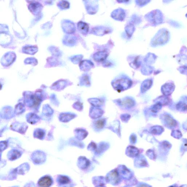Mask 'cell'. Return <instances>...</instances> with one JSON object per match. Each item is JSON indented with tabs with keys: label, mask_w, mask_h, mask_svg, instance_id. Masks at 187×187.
Returning a JSON list of instances; mask_svg holds the SVG:
<instances>
[{
	"label": "cell",
	"mask_w": 187,
	"mask_h": 187,
	"mask_svg": "<svg viewBox=\"0 0 187 187\" xmlns=\"http://www.w3.org/2000/svg\"><path fill=\"white\" fill-rule=\"evenodd\" d=\"M174 89V86L172 84H165L162 87V92L165 95H170Z\"/></svg>",
	"instance_id": "8992f818"
},
{
	"label": "cell",
	"mask_w": 187,
	"mask_h": 187,
	"mask_svg": "<svg viewBox=\"0 0 187 187\" xmlns=\"http://www.w3.org/2000/svg\"><path fill=\"white\" fill-rule=\"evenodd\" d=\"M58 182L60 184H65L69 183L70 182V180L66 176H60L58 178Z\"/></svg>",
	"instance_id": "4fadbf2b"
},
{
	"label": "cell",
	"mask_w": 187,
	"mask_h": 187,
	"mask_svg": "<svg viewBox=\"0 0 187 187\" xmlns=\"http://www.w3.org/2000/svg\"><path fill=\"white\" fill-rule=\"evenodd\" d=\"M162 127H154L152 128V132L155 135L159 134V133H161L163 132V129H162Z\"/></svg>",
	"instance_id": "ac0fdd59"
},
{
	"label": "cell",
	"mask_w": 187,
	"mask_h": 187,
	"mask_svg": "<svg viewBox=\"0 0 187 187\" xmlns=\"http://www.w3.org/2000/svg\"><path fill=\"white\" fill-rule=\"evenodd\" d=\"M23 109H24V106L22 104L17 105V106L16 107V110H17L18 113H21L23 112Z\"/></svg>",
	"instance_id": "7402d4cb"
},
{
	"label": "cell",
	"mask_w": 187,
	"mask_h": 187,
	"mask_svg": "<svg viewBox=\"0 0 187 187\" xmlns=\"http://www.w3.org/2000/svg\"><path fill=\"white\" fill-rule=\"evenodd\" d=\"M21 154V153L17 150H11L8 153V158L9 160H14L20 157Z\"/></svg>",
	"instance_id": "52a82bcc"
},
{
	"label": "cell",
	"mask_w": 187,
	"mask_h": 187,
	"mask_svg": "<svg viewBox=\"0 0 187 187\" xmlns=\"http://www.w3.org/2000/svg\"><path fill=\"white\" fill-rule=\"evenodd\" d=\"M62 27L64 31L68 33H72L75 31L74 24L69 20L63 21L62 24Z\"/></svg>",
	"instance_id": "5b68a950"
},
{
	"label": "cell",
	"mask_w": 187,
	"mask_h": 187,
	"mask_svg": "<svg viewBox=\"0 0 187 187\" xmlns=\"http://www.w3.org/2000/svg\"><path fill=\"white\" fill-rule=\"evenodd\" d=\"M104 55L105 54L103 52H98L97 54H95V55L94 56L95 59L96 61L97 60L98 61H100L104 58L105 57Z\"/></svg>",
	"instance_id": "e0dca14e"
},
{
	"label": "cell",
	"mask_w": 187,
	"mask_h": 187,
	"mask_svg": "<svg viewBox=\"0 0 187 187\" xmlns=\"http://www.w3.org/2000/svg\"><path fill=\"white\" fill-rule=\"evenodd\" d=\"M164 123L166 126L170 128H174L177 126V123L170 116L164 114L162 117Z\"/></svg>",
	"instance_id": "7a4b0ae2"
},
{
	"label": "cell",
	"mask_w": 187,
	"mask_h": 187,
	"mask_svg": "<svg viewBox=\"0 0 187 187\" xmlns=\"http://www.w3.org/2000/svg\"><path fill=\"white\" fill-rule=\"evenodd\" d=\"M162 104L159 102H157L152 107V111L154 113H156L161 109Z\"/></svg>",
	"instance_id": "2e32d148"
},
{
	"label": "cell",
	"mask_w": 187,
	"mask_h": 187,
	"mask_svg": "<svg viewBox=\"0 0 187 187\" xmlns=\"http://www.w3.org/2000/svg\"><path fill=\"white\" fill-rule=\"evenodd\" d=\"M138 187H150L148 185H146V184H141Z\"/></svg>",
	"instance_id": "cb8c5ba5"
},
{
	"label": "cell",
	"mask_w": 187,
	"mask_h": 187,
	"mask_svg": "<svg viewBox=\"0 0 187 187\" xmlns=\"http://www.w3.org/2000/svg\"><path fill=\"white\" fill-rule=\"evenodd\" d=\"M186 104L183 102H180L177 105V109L179 110H183L185 111L186 110Z\"/></svg>",
	"instance_id": "9a60e30c"
},
{
	"label": "cell",
	"mask_w": 187,
	"mask_h": 187,
	"mask_svg": "<svg viewBox=\"0 0 187 187\" xmlns=\"http://www.w3.org/2000/svg\"><path fill=\"white\" fill-rule=\"evenodd\" d=\"M58 6L63 9H67L69 7V3L67 1H62L60 2Z\"/></svg>",
	"instance_id": "d6986e66"
},
{
	"label": "cell",
	"mask_w": 187,
	"mask_h": 187,
	"mask_svg": "<svg viewBox=\"0 0 187 187\" xmlns=\"http://www.w3.org/2000/svg\"><path fill=\"white\" fill-rule=\"evenodd\" d=\"M53 183V181L50 176H45L39 180L38 185L40 187H49Z\"/></svg>",
	"instance_id": "277c9868"
},
{
	"label": "cell",
	"mask_w": 187,
	"mask_h": 187,
	"mask_svg": "<svg viewBox=\"0 0 187 187\" xmlns=\"http://www.w3.org/2000/svg\"><path fill=\"white\" fill-rule=\"evenodd\" d=\"M127 152L129 154V155H131L132 156H135L138 154L139 151L135 147L130 146L128 147L127 150Z\"/></svg>",
	"instance_id": "7c38bea8"
},
{
	"label": "cell",
	"mask_w": 187,
	"mask_h": 187,
	"mask_svg": "<svg viewBox=\"0 0 187 187\" xmlns=\"http://www.w3.org/2000/svg\"><path fill=\"white\" fill-rule=\"evenodd\" d=\"M169 187H177L176 186H170Z\"/></svg>",
	"instance_id": "d4e9b609"
},
{
	"label": "cell",
	"mask_w": 187,
	"mask_h": 187,
	"mask_svg": "<svg viewBox=\"0 0 187 187\" xmlns=\"http://www.w3.org/2000/svg\"><path fill=\"white\" fill-rule=\"evenodd\" d=\"M7 147V144L6 141L0 142V151H2L5 150Z\"/></svg>",
	"instance_id": "44dd1931"
},
{
	"label": "cell",
	"mask_w": 187,
	"mask_h": 187,
	"mask_svg": "<svg viewBox=\"0 0 187 187\" xmlns=\"http://www.w3.org/2000/svg\"><path fill=\"white\" fill-rule=\"evenodd\" d=\"M105 125V120L104 119L98 120L95 122V125L96 127L98 129H102Z\"/></svg>",
	"instance_id": "5bb4252c"
},
{
	"label": "cell",
	"mask_w": 187,
	"mask_h": 187,
	"mask_svg": "<svg viewBox=\"0 0 187 187\" xmlns=\"http://www.w3.org/2000/svg\"><path fill=\"white\" fill-rule=\"evenodd\" d=\"M65 44L68 46H73L76 43V39L74 37L69 35L65 36L63 41Z\"/></svg>",
	"instance_id": "30bf717a"
},
{
	"label": "cell",
	"mask_w": 187,
	"mask_h": 187,
	"mask_svg": "<svg viewBox=\"0 0 187 187\" xmlns=\"http://www.w3.org/2000/svg\"><path fill=\"white\" fill-rule=\"evenodd\" d=\"M78 29L80 32L84 35L87 34L88 31V26L85 23L80 22L78 24Z\"/></svg>",
	"instance_id": "9c48e42d"
},
{
	"label": "cell",
	"mask_w": 187,
	"mask_h": 187,
	"mask_svg": "<svg viewBox=\"0 0 187 187\" xmlns=\"http://www.w3.org/2000/svg\"><path fill=\"white\" fill-rule=\"evenodd\" d=\"M136 140V136L135 135H132L131 137V142L134 143L135 142Z\"/></svg>",
	"instance_id": "603a6c76"
},
{
	"label": "cell",
	"mask_w": 187,
	"mask_h": 187,
	"mask_svg": "<svg viewBox=\"0 0 187 187\" xmlns=\"http://www.w3.org/2000/svg\"><path fill=\"white\" fill-rule=\"evenodd\" d=\"M81 65V67L84 66V69H90L93 64L90 61H84Z\"/></svg>",
	"instance_id": "ffe728a7"
},
{
	"label": "cell",
	"mask_w": 187,
	"mask_h": 187,
	"mask_svg": "<svg viewBox=\"0 0 187 187\" xmlns=\"http://www.w3.org/2000/svg\"><path fill=\"white\" fill-rule=\"evenodd\" d=\"M29 169V166L28 163H24L20 165L19 167L15 169L16 173L19 174L24 175Z\"/></svg>",
	"instance_id": "ba28073f"
},
{
	"label": "cell",
	"mask_w": 187,
	"mask_h": 187,
	"mask_svg": "<svg viewBox=\"0 0 187 187\" xmlns=\"http://www.w3.org/2000/svg\"><path fill=\"white\" fill-rule=\"evenodd\" d=\"M131 80L127 78H121L116 80L113 82V85L114 88L119 92L128 89L132 86Z\"/></svg>",
	"instance_id": "6da1fadb"
},
{
	"label": "cell",
	"mask_w": 187,
	"mask_h": 187,
	"mask_svg": "<svg viewBox=\"0 0 187 187\" xmlns=\"http://www.w3.org/2000/svg\"><path fill=\"white\" fill-rule=\"evenodd\" d=\"M118 104L121 107L125 109H129L135 106V101L130 98H125L118 101Z\"/></svg>",
	"instance_id": "3957f363"
},
{
	"label": "cell",
	"mask_w": 187,
	"mask_h": 187,
	"mask_svg": "<svg viewBox=\"0 0 187 187\" xmlns=\"http://www.w3.org/2000/svg\"><path fill=\"white\" fill-rule=\"evenodd\" d=\"M152 84V82L150 81V80H146V81L144 82L141 86V91L142 92H145L147 90L150 89Z\"/></svg>",
	"instance_id": "8fae6325"
}]
</instances>
